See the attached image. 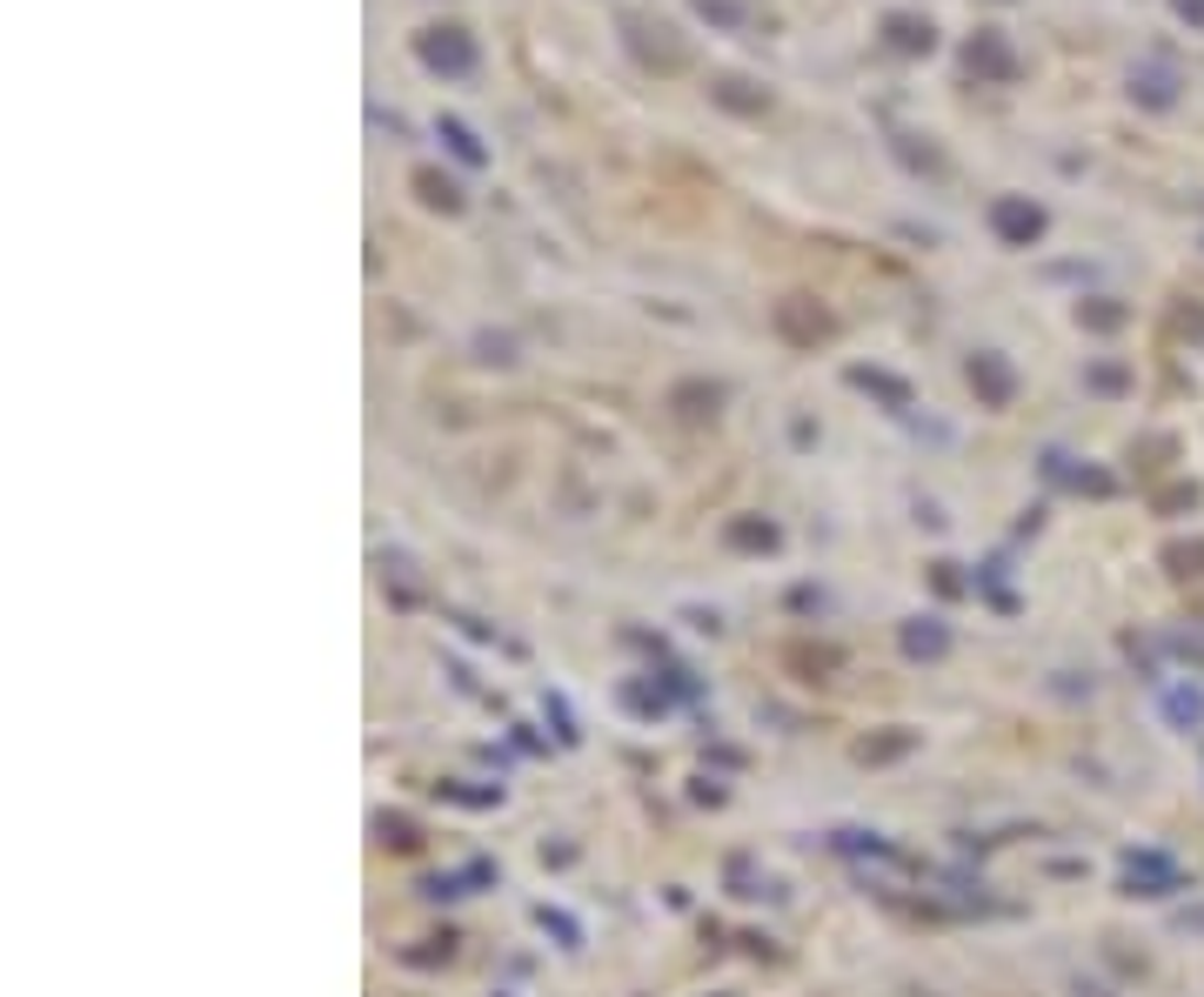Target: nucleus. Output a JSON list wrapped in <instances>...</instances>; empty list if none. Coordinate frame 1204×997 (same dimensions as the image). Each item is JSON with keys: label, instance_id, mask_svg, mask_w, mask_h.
<instances>
[{"label": "nucleus", "instance_id": "nucleus-1", "mask_svg": "<svg viewBox=\"0 0 1204 997\" xmlns=\"http://www.w3.org/2000/svg\"><path fill=\"white\" fill-rule=\"evenodd\" d=\"M415 54H422V67H436V74H469L475 67V41L462 28H428L415 41Z\"/></svg>", "mask_w": 1204, "mask_h": 997}, {"label": "nucleus", "instance_id": "nucleus-2", "mask_svg": "<svg viewBox=\"0 0 1204 997\" xmlns=\"http://www.w3.org/2000/svg\"><path fill=\"white\" fill-rule=\"evenodd\" d=\"M990 228H997L1004 241L1030 248V241L1044 234V208H1038V201H1017V195H1004V201H990Z\"/></svg>", "mask_w": 1204, "mask_h": 997}, {"label": "nucleus", "instance_id": "nucleus-3", "mask_svg": "<svg viewBox=\"0 0 1204 997\" xmlns=\"http://www.w3.org/2000/svg\"><path fill=\"white\" fill-rule=\"evenodd\" d=\"M1131 95L1151 101V108H1171L1178 101V74L1171 67H1145V74H1131Z\"/></svg>", "mask_w": 1204, "mask_h": 997}, {"label": "nucleus", "instance_id": "nucleus-4", "mask_svg": "<svg viewBox=\"0 0 1204 997\" xmlns=\"http://www.w3.org/2000/svg\"><path fill=\"white\" fill-rule=\"evenodd\" d=\"M971 67H977V74H997V80H1010V74H1017L1010 47H1004L997 34H977V41H971Z\"/></svg>", "mask_w": 1204, "mask_h": 997}, {"label": "nucleus", "instance_id": "nucleus-5", "mask_svg": "<svg viewBox=\"0 0 1204 997\" xmlns=\"http://www.w3.org/2000/svg\"><path fill=\"white\" fill-rule=\"evenodd\" d=\"M884 28H890V41H897L904 54H930V21H917V14H890Z\"/></svg>", "mask_w": 1204, "mask_h": 997}, {"label": "nucleus", "instance_id": "nucleus-6", "mask_svg": "<svg viewBox=\"0 0 1204 997\" xmlns=\"http://www.w3.org/2000/svg\"><path fill=\"white\" fill-rule=\"evenodd\" d=\"M971 382H977L990 402H1010V369H1004L997 355H977V362H971Z\"/></svg>", "mask_w": 1204, "mask_h": 997}, {"label": "nucleus", "instance_id": "nucleus-7", "mask_svg": "<svg viewBox=\"0 0 1204 997\" xmlns=\"http://www.w3.org/2000/svg\"><path fill=\"white\" fill-rule=\"evenodd\" d=\"M784 328H790V336H803V342L830 336V321H823V315H797V308H784Z\"/></svg>", "mask_w": 1204, "mask_h": 997}, {"label": "nucleus", "instance_id": "nucleus-8", "mask_svg": "<svg viewBox=\"0 0 1204 997\" xmlns=\"http://www.w3.org/2000/svg\"><path fill=\"white\" fill-rule=\"evenodd\" d=\"M442 141H449V147H456L462 161H482V141H475V134H469L462 121H442Z\"/></svg>", "mask_w": 1204, "mask_h": 997}, {"label": "nucleus", "instance_id": "nucleus-9", "mask_svg": "<svg viewBox=\"0 0 1204 997\" xmlns=\"http://www.w3.org/2000/svg\"><path fill=\"white\" fill-rule=\"evenodd\" d=\"M904 643H910L917 656H937V649H943V629H923V623H910V629H904Z\"/></svg>", "mask_w": 1204, "mask_h": 997}, {"label": "nucleus", "instance_id": "nucleus-10", "mask_svg": "<svg viewBox=\"0 0 1204 997\" xmlns=\"http://www.w3.org/2000/svg\"><path fill=\"white\" fill-rule=\"evenodd\" d=\"M415 182H422V195H428V201H436V208H456V188H449V182H442V175H415Z\"/></svg>", "mask_w": 1204, "mask_h": 997}, {"label": "nucleus", "instance_id": "nucleus-11", "mask_svg": "<svg viewBox=\"0 0 1204 997\" xmlns=\"http://www.w3.org/2000/svg\"><path fill=\"white\" fill-rule=\"evenodd\" d=\"M1164 562H1171V569H1178V576H1197V562H1204V543H1197V549H1171V556H1164Z\"/></svg>", "mask_w": 1204, "mask_h": 997}, {"label": "nucleus", "instance_id": "nucleus-12", "mask_svg": "<svg viewBox=\"0 0 1204 997\" xmlns=\"http://www.w3.org/2000/svg\"><path fill=\"white\" fill-rule=\"evenodd\" d=\"M1171 8H1178V14H1184L1191 28H1204V0H1171Z\"/></svg>", "mask_w": 1204, "mask_h": 997}]
</instances>
